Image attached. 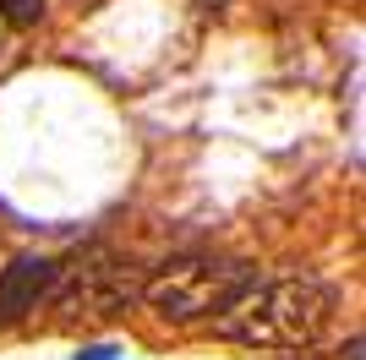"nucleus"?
<instances>
[{"mask_svg": "<svg viewBox=\"0 0 366 360\" xmlns=\"http://www.w3.org/2000/svg\"><path fill=\"white\" fill-rule=\"evenodd\" d=\"M246 284H257V273L235 262V256H175L159 273L142 279V300L164 322H202V316H219L229 300L241 295Z\"/></svg>", "mask_w": 366, "mask_h": 360, "instance_id": "obj_2", "label": "nucleus"}, {"mask_svg": "<svg viewBox=\"0 0 366 360\" xmlns=\"http://www.w3.org/2000/svg\"><path fill=\"white\" fill-rule=\"evenodd\" d=\"M115 355H121L115 344H88V349H76L71 360H115Z\"/></svg>", "mask_w": 366, "mask_h": 360, "instance_id": "obj_6", "label": "nucleus"}, {"mask_svg": "<svg viewBox=\"0 0 366 360\" xmlns=\"http://www.w3.org/2000/svg\"><path fill=\"white\" fill-rule=\"evenodd\" d=\"M0 16H6L11 28H39V16H44V0H0Z\"/></svg>", "mask_w": 366, "mask_h": 360, "instance_id": "obj_5", "label": "nucleus"}, {"mask_svg": "<svg viewBox=\"0 0 366 360\" xmlns=\"http://www.w3.org/2000/svg\"><path fill=\"white\" fill-rule=\"evenodd\" d=\"M197 6H202V11H224L229 0H197Z\"/></svg>", "mask_w": 366, "mask_h": 360, "instance_id": "obj_7", "label": "nucleus"}, {"mask_svg": "<svg viewBox=\"0 0 366 360\" xmlns=\"http://www.w3.org/2000/svg\"><path fill=\"white\" fill-rule=\"evenodd\" d=\"M334 316V289L317 279H268L246 284L214 316V339L252 349H312L328 333Z\"/></svg>", "mask_w": 366, "mask_h": 360, "instance_id": "obj_1", "label": "nucleus"}, {"mask_svg": "<svg viewBox=\"0 0 366 360\" xmlns=\"http://www.w3.org/2000/svg\"><path fill=\"white\" fill-rule=\"evenodd\" d=\"M55 300L82 316H121L132 300H142V279L115 251H88L71 268L55 273Z\"/></svg>", "mask_w": 366, "mask_h": 360, "instance_id": "obj_3", "label": "nucleus"}, {"mask_svg": "<svg viewBox=\"0 0 366 360\" xmlns=\"http://www.w3.org/2000/svg\"><path fill=\"white\" fill-rule=\"evenodd\" d=\"M61 262L55 256H16L11 268H0V328H11L55 289Z\"/></svg>", "mask_w": 366, "mask_h": 360, "instance_id": "obj_4", "label": "nucleus"}]
</instances>
